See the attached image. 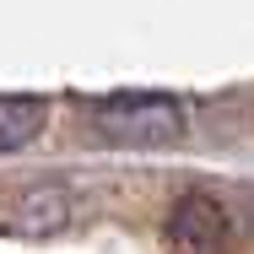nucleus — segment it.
Wrapping results in <instances>:
<instances>
[{
    "label": "nucleus",
    "instance_id": "obj_1",
    "mask_svg": "<svg viewBox=\"0 0 254 254\" xmlns=\"http://www.w3.org/2000/svg\"><path fill=\"white\" fill-rule=\"evenodd\" d=\"M92 125L114 146H179L190 130V114L168 92H119L92 108Z\"/></svg>",
    "mask_w": 254,
    "mask_h": 254
},
{
    "label": "nucleus",
    "instance_id": "obj_2",
    "mask_svg": "<svg viewBox=\"0 0 254 254\" xmlns=\"http://www.w3.org/2000/svg\"><path fill=\"white\" fill-rule=\"evenodd\" d=\"M162 244L173 254H233V222L211 195H179L162 222Z\"/></svg>",
    "mask_w": 254,
    "mask_h": 254
},
{
    "label": "nucleus",
    "instance_id": "obj_3",
    "mask_svg": "<svg viewBox=\"0 0 254 254\" xmlns=\"http://www.w3.org/2000/svg\"><path fill=\"white\" fill-rule=\"evenodd\" d=\"M65 222H70V190L54 179L22 184L11 205L0 211V233H11V238H54Z\"/></svg>",
    "mask_w": 254,
    "mask_h": 254
},
{
    "label": "nucleus",
    "instance_id": "obj_4",
    "mask_svg": "<svg viewBox=\"0 0 254 254\" xmlns=\"http://www.w3.org/2000/svg\"><path fill=\"white\" fill-rule=\"evenodd\" d=\"M44 98H0V152H22L44 130Z\"/></svg>",
    "mask_w": 254,
    "mask_h": 254
}]
</instances>
